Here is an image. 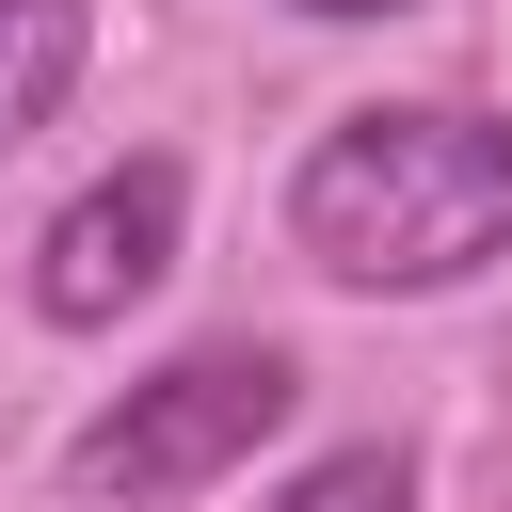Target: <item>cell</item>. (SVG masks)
<instances>
[{
  "mask_svg": "<svg viewBox=\"0 0 512 512\" xmlns=\"http://www.w3.org/2000/svg\"><path fill=\"white\" fill-rule=\"evenodd\" d=\"M288 256L352 304H432L512 256V112L384 96L288 160Z\"/></svg>",
  "mask_w": 512,
  "mask_h": 512,
  "instance_id": "obj_1",
  "label": "cell"
},
{
  "mask_svg": "<svg viewBox=\"0 0 512 512\" xmlns=\"http://www.w3.org/2000/svg\"><path fill=\"white\" fill-rule=\"evenodd\" d=\"M288 400H304V368H288L272 336H208V352L144 368L112 416H80L64 496H80V512H176V496H208L224 464H256V448L288 432Z\"/></svg>",
  "mask_w": 512,
  "mask_h": 512,
  "instance_id": "obj_2",
  "label": "cell"
},
{
  "mask_svg": "<svg viewBox=\"0 0 512 512\" xmlns=\"http://www.w3.org/2000/svg\"><path fill=\"white\" fill-rule=\"evenodd\" d=\"M176 224H192V176L144 144V160H112V176H80L48 224H32V320H64V336H112L160 272H176Z\"/></svg>",
  "mask_w": 512,
  "mask_h": 512,
  "instance_id": "obj_3",
  "label": "cell"
},
{
  "mask_svg": "<svg viewBox=\"0 0 512 512\" xmlns=\"http://www.w3.org/2000/svg\"><path fill=\"white\" fill-rule=\"evenodd\" d=\"M80 64H96V0H0V160L32 128H64Z\"/></svg>",
  "mask_w": 512,
  "mask_h": 512,
  "instance_id": "obj_4",
  "label": "cell"
},
{
  "mask_svg": "<svg viewBox=\"0 0 512 512\" xmlns=\"http://www.w3.org/2000/svg\"><path fill=\"white\" fill-rule=\"evenodd\" d=\"M272 512H416V448L400 432H368V448H320Z\"/></svg>",
  "mask_w": 512,
  "mask_h": 512,
  "instance_id": "obj_5",
  "label": "cell"
},
{
  "mask_svg": "<svg viewBox=\"0 0 512 512\" xmlns=\"http://www.w3.org/2000/svg\"><path fill=\"white\" fill-rule=\"evenodd\" d=\"M288 16H416V0H288Z\"/></svg>",
  "mask_w": 512,
  "mask_h": 512,
  "instance_id": "obj_6",
  "label": "cell"
}]
</instances>
